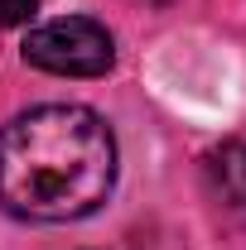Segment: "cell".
Segmentation results:
<instances>
[{"instance_id":"4","label":"cell","mask_w":246,"mask_h":250,"mask_svg":"<svg viewBox=\"0 0 246 250\" xmlns=\"http://www.w3.org/2000/svg\"><path fill=\"white\" fill-rule=\"evenodd\" d=\"M39 5L44 0H0V24H25L39 15Z\"/></svg>"},{"instance_id":"3","label":"cell","mask_w":246,"mask_h":250,"mask_svg":"<svg viewBox=\"0 0 246 250\" xmlns=\"http://www.w3.org/2000/svg\"><path fill=\"white\" fill-rule=\"evenodd\" d=\"M208 178H213L217 197L246 221V145H222L208 154Z\"/></svg>"},{"instance_id":"2","label":"cell","mask_w":246,"mask_h":250,"mask_svg":"<svg viewBox=\"0 0 246 250\" xmlns=\"http://www.w3.org/2000/svg\"><path fill=\"white\" fill-rule=\"evenodd\" d=\"M25 62L53 77H101L116 62V39L106 34V24L68 15V20H49L39 29L25 34Z\"/></svg>"},{"instance_id":"1","label":"cell","mask_w":246,"mask_h":250,"mask_svg":"<svg viewBox=\"0 0 246 250\" xmlns=\"http://www.w3.org/2000/svg\"><path fill=\"white\" fill-rule=\"evenodd\" d=\"M116 188V135L92 106H34L0 130V202L29 221L92 217Z\"/></svg>"}]
</instances>
